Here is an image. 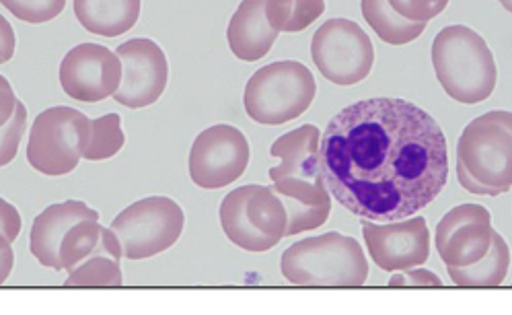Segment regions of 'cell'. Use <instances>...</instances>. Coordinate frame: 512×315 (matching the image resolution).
<instances>
[{"mask_svg":"<svg viewBox=\"0 0 512 315\" xmlns=\"http://www.w3.org/2000/svg\"><path fill=\"white\" fill-rule=\"evenodd\" d=\"M323 182L360 219L414 217L449 182V147L438 122L406 99L348 105L321 136Z\"/></svg>","mask_w":512,"mask_h":315,"instance_id":"6da1fadb","label":"cell"},{"mask_svg":"<svg viewBox=\"0 0 512 315\" xmlns=\"http://www.w3.org/2000/svg\"><path fill=\"white\" fill-rule=\"evenodd\" d=\"M270 155L280 159L270 169V180L288 213L286 237L321 227L332 213V194L321 175V130L313 124L290 130L276 140Z\"/></svg>","mask_w":512,"mask_h":315,"instance_id":"7a4b0ae2","label":"cell"},{"mask_svg":"<svg viewBox=\"0 0 512 315\" xmlns=\"http://www.w3.org/2000/svg\"><path fill=\"white\" fill-rule=\"evenodd\" d=\"M432 66L445 93L465 105L486 101L498 83L492 50L480 33L449 25L432 42Z\"/></svg>","mask_w":512,"mask_h":315,"instance_id":"3957f363","label":"cell"},{"mask_svg":"<svg viewBox=\"0 0 512 315\" xmlns=\"http://www.w3.org/2000/svg\"><path fill=\"white\" fill-rule=\"evenodd\" d=\"M280 270L297 287H362L369 278L360 243L338 231L290 245L282 254Z\"/></svg>","mask_w":512,"mask_h":315,"instance_id":"277c9868","label":"cell"},{"mask_svg":"<svg viewBox=\"0 0 512 315\" xmlns=\"http://www.w3.org/2000/svg\"><path fill=\"white\" fill-rule=\"evenodd\" d=\"M317 95L311 70L297 60H280L262 66L243 95L247 116L268 126H280L303 116Z\"/></svg>","mask_w":512,"mask_h":315,"instance_id":"5b68a950","label":"cell"},{"mask_svg":"<svg viewBox=\"0 0 512 315\" xmlns=\"http://www.w3.org/2000/svg\"><path fill=\"white\" fill-rule=\"evenodd\" d=\"M457 165L492 196L512 188V112L494 110L471 120L457 143Z\"/></svg>","mask_w":512,"mask_h":315,"instance_id":"8992f818","label":"cell"},{"mask_svg":"<svg viewBox=\"0 0 512 315\" xmlns=\"http://www.w3.org/2000/svg\"><path fill=\"white\" fill-rule=\"evenodd\" d=\"M218 215L225 235L245 252H268L286 237V206L268 186H241L229 192Z\"/></svg>","mask_w":512,"mask_h":315,"instance_id":"52a82bcc","label":"cell"},{"mask_svg":"<svg viewBox=\"0 0 512 315\" xmlns=\"http://www.w3.org/2000/svg\"><path fill=\"white\" fill-rule=\"evenodd\" d=\"M89 132L91 120L75 108L56 105L44 110L29 132V165L50 178L75 171L89 143Z\"/></svg>","mask_w":512,"mask_h":315,"instance_id":"ba28073f","label":"cell"},{"mask_svg":"<svg viewBox=\"0 0 512 315\" xmlns=\"http://www.w3.org/2000/svg\"><path fill=\"white\" fill-rule=\"evenodd\" d=\"M186 215L175 200L167 196L142 198L114 219L112 231L122 243L128 260H146L167 252L184 233Z\"/></svg>","mask_w":512,"mask_h":315,"instance_id":"9c48e42d","label":"cell"},{"mask_svg":"<svg viewBox=\"0 0 512 315\" xmlns=\"http://www.w3.org/2000/svg\"><path fill=\"white\" fill-rule=\"evenodd\" d=\"M311 56L319 73L340 87L364 81L375 64L371 38L350 19L325 21L313 35Z\"/></svg>","mask_w":512,"mask_h":315,"instance_id":"30bf717a","label":"cell"},{"mask_svg":"<svg viewBox=\"0 0 512 315\" xmlns=\"http://www.w3.org/2000/svg\"><path fill=\"white\" fill-rule=\"evenodd\" d=\"M251 149L245 134L229 124L200 132L190 151V178L204 190H218L237 182L249 165Z\"/></svg>","mask_w":512,"mask_h":315,"instance_id":"8fae6325","label":"cell"},{"mask_svg":"<svg viewBox=\"0 0 512 315\" xmlns=\"http://www.w3.org/2000/svg\"><path fill=\"white\" fill-rule=\"evenodd\" d=\"M360 227L369 256L381 270H410L426 264L430 256V231L424 217H408L379 225L362 219Z\"/></svg>","mask_w":512,"mask_h":315,"instance_id":"7c38bea8","label":"cell"},{"mask_svg":"<svg viewBox=\"0 0 512 315\" xmlns=\"http://www.w3.org/2000/svg\"><path fill=\"white\" fill-rule=\"evenodd\" d=\"M120 83V56L99 44H81L72 48L60 64V85L75 101H103L120 89Z\"/></svg>","mask_w":512,"mask_h":315,"instance_id":"4fadbf2b","label":"cell"},{"mask_svg":"<svg viewBox=\"0 0 512 315\" xmlns=\"http://www.w3.org/2000/svg\"><path fill=\"white\" fill-rule=\"evenodd\" d=\"M492 215L482 204H459L436 225V252L447 266L480 262L492 245Z\"/></svg>","mask_w":512,"mask_h":315,"instance_id":"5bb4252c","label":"cell"},{"mask_svg":"<svg viewBox=\"0 0 512 315\" xmlns=\"http://www.w3.org/2000/svg\"><path fill=\"white\" fill-rule=\"evenodd\" d=\"M122 60V83L114 99L130 110L153 105L165 91L169 64L165 52L153 40H130L118 48Z\"/></svg>","mask_w":512,"mask_h":315,"instance_id":"9a60e30c","label":"cell"},{"mask_svg":"<svg viewBox=\"0 0 512 315\" xmlns=\"http://www.w3.org/2000/svg\"><path fill=\"white\" fill-rule=\"evenodd\" d=\"M83 219H99V213L79 200H66L48 206L42 215L35 217L31 227L29 250L33 258L42 266L60 272L62 239L70 227H75Z\"/></svg>","mask_w":512,"mask_h":315,"instance_id":"2e32d148","label":"cell"},{"mask_svg":"<svg viewBox=\"0 0 512 315\" xmlns=\"http://www.w3.org/2000/svg\"><path fill=\"white\" fill-rule=\"evenodd\" d=\"M276 38L278 31L266 15V0H241L227 29L231 52L243 62H258L272 50Z\"/></svg>","mask_w":512,"mask_h":315,"instance_id":"e0dca14e","label":"cell"},{"mask_svg":"<svg viewBox=\"0 0 512 315\" xmlns=\"http://www.w3.org/2000/svg\"><path fill=\"white\" fill-rule=\"evenodd\" d=\"M95 254H109L116 260L124 258L122 243L112 229L99 225V219H83L70 227L60 245V266L70 272Z\"/></svg>","mask_w":512,"mask_h":315,"instance_id":"ac0fdd59","label":"cell"},{"mask_svg":"<svg viewBox=\"0 0 512 315\" xmlns=\"http://www.w3.org/2000/svg\"><path fill=\"white\" fill-rule=\"evenodd\" d=\"M79 23L101 38H118L140 17V0H75Z\"/></svg>","mask_w":512,"mask_h":315,"instance_id":"d6986e66","label":"cell"},{"mask_svg":"<svg viewBox=\"0 0 512 315\" xmlns=\"http://www.w3.org/2000/svg\"><path fill=\"white\" fill-rule=\"evenodd\" d=\"M510 268V250L504 237L494 231L490 252L471 266H447L449 276L457 287L467 289H490L500 287Z\"/></svg>","mask_w":512,"mask_h":315,"instance_id":"ffe728a7","label":"cell"},{"mask_svg":"<svg viewBox=\"0 0 512 315\" xmlns=\"http://www.w3.org/2000/svg\"><path fill=\"white\" fill-rule=\"evenodd\" d=\"M362 17L385 44L406 46L418 40L426 29V23H414L391 9L387 0H360Z\"/></svg>","mask_w":512,"mask_h":315,"instance_id":"44dd1931","label":"cell"},{"mask_svg":"<svg viewBox=\"0 0 512 315\" xmlns=\"http://www.w3.org/2000/svg\"><path fill=\"white\" fill-rule=\"evenodd\" d=\"M120 260L109 254H95L68 272L64 287H122Z\"/></svg>","mask_w":512,"mask_h":315,"instance_id":"7402d4cb","label":"cell"},{"mask_svg":"<svg viewBox=\"0 0 512 315\" xmlns=\"http://www.w3.org/2000/svg\"><path fill=\"white\" fill-rule=\"evenodd\" d=\"M126 136L122 132V120L118 114H105L97 120H91L89 143L85 147L83 159L87 161H105L112 159L122 151Z\"/></svg>","mask_w":512,"mask_h":315,"instance_id":"603a6c76","label":"cell"},{"mask_svg":"<svg viewBox=\"0 0 512 315\" xmlns=\"http://www.w3.org/2000/svg\"><path fill=\"white\" fill-rule=\"evenodd\" d=\"M7 11L25 23H48L56 19L62 11L66 0H0Z\"/></svg>","mask_w":512,"mask_h":315,"instance_id":"cb8c5ba5","label":"cell"},{"mask_svg":"<svg viewBox=\"0 0 512 315\" xmlns=\"http://www.w3.org/2000/svg\"><path fill=\"white\" fill-rule=\"evenodd\" d=\"M25 128H27V110L25 105L17 99L15 114L5 126H0V167L9 165L17 157Z\"/></svg>","mask_w":512,"mask_h":315,"instance_id":"d4e9b609","label":"cell"},{"mask_svg":"<svg viewBox=\"0 0 512 315\" xmlns=\"http://www.w3.org/2000/svg\"><path fill=\"white\" fill-rule=\"evenodd\" d=\"M387 3L408 21L428 23L447 9L449 0H387Z\"/></svg>","mask_w":512,"mask_h":315,"instance_id":"484cf974","label":"cell"},{"mask_svg":"<svg viewBox=\"0 0 512 315\" xmlns=\"http://www.w3.org/2000/svg\"><path fill=\"white\" fill-rule=\"evenodd\" d=\"M325 11V0H290V17L284 33H299L315 23Z\"/></svg>","mask_w":512,"mask_h":315,"instance_id":"4316f807","label":"cell"},{"mask_svg":"<svg viewBox=\"0 0 512 315\" xmlns=\"http://www.w3.org/2000/svg\"><path fill=\"white\" fill-rule=\"evenodd\" d=\"M391 289L395 287H443L445 283L441 276L434 274L432 270H424L420 266L410 270H397L387 283Z\"/></svg>","mask_w":512,"mask_h":315,"instance_id":"83f0119b","label":"cell"},{"mask_svg":"<svg viewBox=\"0 0 512 315\" xmlns=\"http://www.w3.org/2000/svg\"><path fill=\"white\" fill-rule=\"evenodd\" d=\"M21 227H23V221H21L19 210L5 198H0V233L13 243L19 237Z\"/></svg>","mask_w":512,"mask_h":315,"instance_id":"f1b7e54d","label":"cell"},{"mask_svg":"<svg viewBox=\"0 0 512 315\" xmlns=\"http://www.w3.org/2000/svg\"><path fill=\"white\" fill-rule=\"evenodd\" d=\"M17 108V97L11 83L0 75V126H5Z\"/></svg>","mask_w":512,"mask_h":315,"instance_id":"f546056e","label":"cell"},{"mask_svg":"<svg viewBox=\"0 0 512 315\" xmlns=\"http://www.w3.org/2000/svg\"><path fill=\"white\" fill-rule=\"evenodd\" d=\"M15 48H17L15 31H13L11 23L3 15H0V64L9 62L15 56Z\"/></svg>","mask_w":512,"mask_h":315,"instance_id":"4dcf8cb0","label":"cell"},{"mask_svg":"<svg viewBox=\"0 0 512 315\" xmlns=\"http://www.w3.org/2000/svg\"><path fill=\"white\" fill-rule=\"evenodd\" d=\"M15 264V254L11 248V241L0 233V285H5V280L11 276Z\"/></svg>","mask_w":512,"mask_h":315,"instance_id":"1f68e13d","label":"cell"},{"mask_svg":"<svg viewBox=\"0 0 512 315\" xmlns=\"http://www.w3.org/2000/svg\"><path fill=\"white\" fill-rule=\"evenodd\" d=\"M457 178H459V184L467 190V192H471V194H478V196H492V192L488 190V188H484V186H480L478 182H475L471 175L463 169V167H459L457 165Z\"/></svg>","mask_w":512,"mask_h":315,"instance_id":"d6a6232c","label":"cell"},{"mask_svg":"<svg viewBox=\"0 0 512 315\" xmlns=\"http://www.w3.org/2000/svg\"><path fill=\"white\" fill-rule=\"evenodd\" d=\"M498 3H500L508 13H512V0H498Z\"/></svg>","mask_w":512,"mask_h":315,"instance_id":"836d02e7","label":"cell"}]
</instances>
